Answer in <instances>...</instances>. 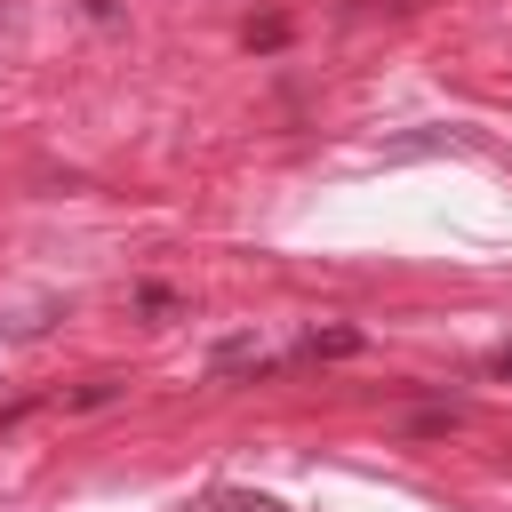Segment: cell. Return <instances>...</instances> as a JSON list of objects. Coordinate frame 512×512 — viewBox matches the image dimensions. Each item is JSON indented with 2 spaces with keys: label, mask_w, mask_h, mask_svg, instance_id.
<instances>
[{
  "label": "cell",
  "mask_w": 512,
  "mask_h": 512,
  "mask_svg": "<svg viewBox=\"0 0 512 512\" xmlns=\"http://www.w3.org/2000/svg\"><path fill=\"white\" fill-rule=\"evenodd\" d=\"M480 136L464 128V120H432V128H408V136H392L384 144V160L400 168V160H432V152H472Z\"/></svg>",
  "instance_id": "6da1fadb"
},
{
  "label": "cell",
  "mask_w": 512,
  "mask_h": 512,
  "mask_svg": "<svg viewBox=\"0 0 512 512\" xmlns=\"http://www.w3.org/2000/svg\"><path fill=\"white\" fill-rule=\"evenodd\" d=\"M128 304H136V320H152V328H168V320H184L192 304H184V288H168V280H136L128 288Z\"/></svg>",
  "instance_id": "7a4b0ae2"
},
{
  "label": "cell",
  "mask_w": 512,
  "mask_h": 512,
  "mask_svg": "<svg viewBox=\"0 0 512 512\" xmlns=\"http://www.w3.org/2000/svg\"><path fill=\"white\" fill-rule=\"evenodd\" d=\"M240 368H264V344H256V328H240V336H224L216 352H208V376L224 384V376H240Z\"/></svg>",
  "instance_id": "3957f363"
},
{
  "label": "cell",
  "mask_w": 512,
  "mask_h": 512,
  "mask_svg": "<svg viewBox=\"0 0 512 512\" xmlns=\"http://www.w3.org/2000/svg\"><path fill=\"white\" fill-rule=\"evenodd\" d=\"M360 344H368L360 328H304V336H296V352H304V360H352Z\"/></svg>",
  "instance_id": "277c9868"
},
{
  "label": "cell",
  "mask_w": 512,
  "mask_h": 512,
  "mask_svg": "<svg viewBox=\"0 0 512 512\" xmlns=\"http://www.w3.org/2000/svg\"><path fill=\"white\" fill-rule=\"evenodd\" d=\"M208 512H288V504L264 488H208Z\"/></svg>",
  "instance_id": "5b68a950"
},
{
  "label": "cell",
  "mask_w": 512,
  "mask_h": 512,
  "mask_svg": "<svg viewBox=\"0 0 512 512\" xmlns=\"http://www.w3.org/2000/svg\"><path fill=\"white\" fill-rule=\"evenodd\" d=\"M456 424H464V408H456V400H448V408H424V416H408V432H416V440H432V432H456Z\"/></svg>",
  "instance_id": "8992f818"
},
{
  "label": "cell",
  "mask_w": 512,
  "mask_h": 512,
  "mask_svg": "<svg viewBox=\"0 0 512 512\" xmlns=\"http://www.w3.org/2000/svg\"><path fill=\"white\" fill-rule=\"evenodd\" d=\"M112 392H120V384H112V376H88V384H80V392H72V408H104V400H112Z\"/></svg>",
  "instance_id": "52a82bcc"
},
{
  "label": "cell",
  "mask_w": 512,
  "mask_h": 512,
  "mask_svg": "<svg viewBox=\"0 0 512 512\" xmlns=\"http://www.w3.org/2000/svg\"><path fill=\"white\" fill-rule=\"evenodd\" d=\"M280 40H288V24H280V16H264V24H248V48H280Z\"/></svg>",
  "instance_id": "ba28073f"
},
{
  "label": "cell",
  "mask_w": 512,
  "mask_h": 512,
  "mask_svg": "<svg viewBox=\"0 0 512 512\" xmlns=\"http://www.w3.org/2000/svg\"><path fill=\"white\" fill-rule=\"evenodd\" d=\"M80 8H88L96 24H120V8H112V0H80Z\"/></svg>",
  "instance_id": "9c48e42d"
},
{
  "label": "cell",
  "mask_w": 512,
  "mask_h": 512,
  "mask_svg": "<svg viewBox=\"0 0 512 512\" xmlns=\"http://www.w3.org/2000/svg\"><path fill=\"white\" fill-rule=\"evenodd\" d=\"M488 376H512V344H504V352H488Z\"/></svg>",
  "instance_id": "30bf717a"
}]
</instances>
